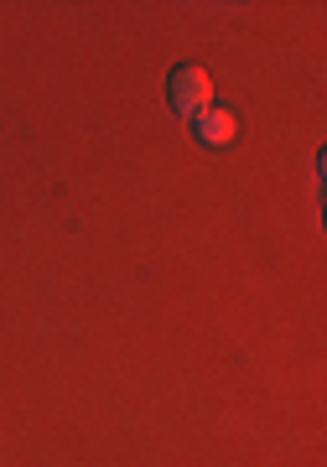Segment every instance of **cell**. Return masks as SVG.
<instances>
[{
    "instance_id": "obj_1",
    "label": "cell",
    "mask_w": 327,
    "mask_h": 467,
    "mask_svg": "<svg viewBox=\"0 0 327 467\" xmlns=\"http://www.w3.org/2000/svg\"><path fill=\"white\" fill-rule=\"evenodd\" d=\"M166 104H172L177 115L193 119L203 104H213V78L197 63H177L172 73H166Z\"/></svg>"
},
{
    "instance_id": "obj_2",
    "label": "cell",
    "mask_w": 327,
    "mask_h": 467,
    "mask_svg": "<svg viewBox=\"0 0 327 467\" xmlns=\"http://www.w3.org/2000/svg\"><path fill=\"white\" fill-rule=\"evenodd\" d=\"M234 130H239V119H234V109H224V104H203L193 115V140L197 146H229Z\"/></svg>"
}]
</instances>
